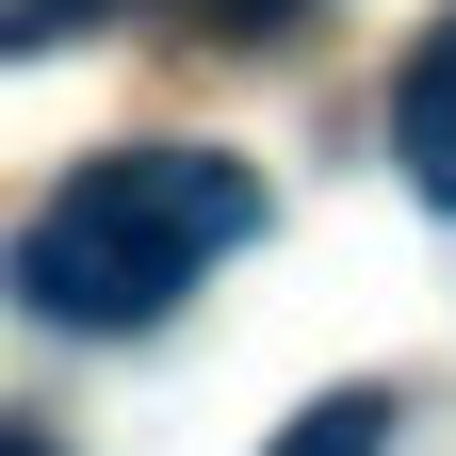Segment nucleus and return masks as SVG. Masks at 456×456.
I'll return each mask as SVG.
<instances>
[{"instance_id": "obj_1", "label": "nucleus", "mask_w": 456, "mask_h": 456, "mask_svg": "<svg viewBox=\"0 0 456 456\" xmlns=\"http://www.w3.org/2000/svg\"><path fill=\"white\" fill-rule=\"evenodd\" d=\"M228 245H261V180L228 147H98L66 196L33 212V245H17V294L49 326H163L196 294V277Z\"/></svg>"}, {"instance_id": "obj_4", "label": "nucleus", "mask_w": 456, "mask_h": 456, "mask_svg": "<svg viewBox=\"0 0 456 456\" xmlns=\"http://www.w3.org/2000/svg\"><path fill=\"white\" fill-rule=\"evenodd\" d=\"M82 17V0H17V49H49V33H66Z\"/></svg>"}, {"instance_id": "obj_5", "label": "nucleus", "mask_w": 456, "mask_h": 456, "mask_svg": "<svg viewBox=\"0 0 456 456\" xmlns=\"http://www.w3.org/2000/svg\"><path fill=\"white\" fill-rule=\"evenodd\" d=\"M228 17H294V0H228Z\"/></svg>"}, {"instance_id": "obj_2", "label": "nucleus", "mask_w": 456, "mask_h": 456, "mask_svg": "<svg viewBox=\"0 0 456 456\" xmlns=\"http://www.w3.org/2000/svg\"><path fill=\"white\" fill-rule=\"evenodd\" d=\"M391 147H408V180L456 212V17L408 49V82H391Z\"/></svg>"}, {"instance_id": "obj_6", "label": "nucleus", "mask_w": 456, "mask_h": 456, "mask_svg": "<svg viewBox=\"0 0 456 456\" xmlns=\"http://www.w3.org/2000/svg\"><path fill=\"white\" fill-rule=\"evenodd\" d=\"M0 456H49V440H33V424H17V440H0Z\"/></svg>"}, {"instance_id": "obj_3", "label": "nucleus", "mask_w": 456, "mask_h": 456, "mask_svg": "<svg viewBox=\"0 0 456 456\" xmlns=\"http://www.w3.org/2000/svg\"><path fill=\"white\" fill-rule=\"evenodd\" d=\"M277 456H391V408L375 391H326L310 424H277Z\"/></svg>"}]
</instances>
